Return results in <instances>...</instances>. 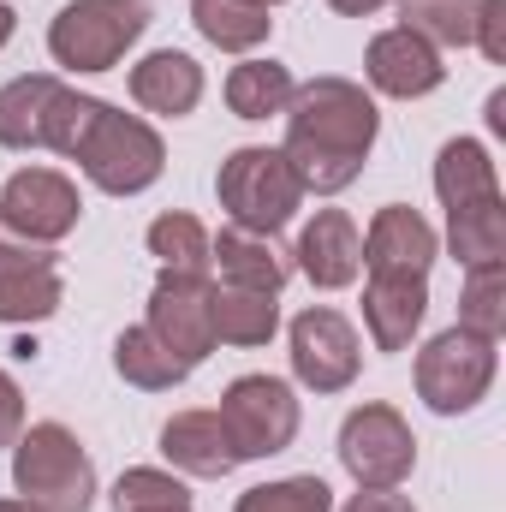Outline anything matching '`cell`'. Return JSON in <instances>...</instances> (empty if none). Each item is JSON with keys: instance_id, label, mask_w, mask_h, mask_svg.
<instances>
[{"instance_id": "1", "label": "cell", "mask_w": 506, "mask_h": 512, "mask_svg": "<svg viewBox=\"0 0 506 512\" xmlns=\"http://www.w3.org/2000/svg\"><path fill=\"white\" fill-rule=\"evenodd\" d=\"M376 137H381V114L364 84H352V78H310L286 102V143H280V155L292 161L304 197L310 191L334 197V191H346L364 173Z\"/></svg>"}, {"instance_id": "2", "label": "cell", "mask_w": 506, "mask_h": 512, "mask_svg": "<svg viewBox=\"0 0 506 512\" xmlns=\"http://www.w3.org/2000/svg\"><path fill=\"white\" fill-rule=\"evenodd\" d=\"M72 161L84 167V179L96 191L137 197V191H149L167 173V143H161V131L149 126V120L120 114L114 102H96V114H90V126L78 137Z\"/></svg>"}, {"instance_id": "3", "label": "cell", "mask_w": 506, "mask_h": 512, "mask_svg": "<svg viewBox=\"0 0 506 512\" xmlns=\"http://www.w3.org/2000/svg\"><path fill=\"white\" fill-rule=\"evenodd\" d=\"M149 24H155L149 0H66L48 24V54L66 72H114Z\"/></svg>"}, {"instance_id": "4", "label": "cell", "mask_w": 506, "mask_h": 512, "mask_svg": "<svg viewBox=\"0 0 506 512\" xmlns=\"http://www.w3.org/2000/svg\"><path fill=\"white\" fill-rule=\"evenodd\" d=\"M12 489L42 512H90L96 465L66 423H30L12 441Z\"/></svg>"}, {"instance_id": "5", "label": "cell", "mask_w": 506, "mask_h": 512, "mask_svg": "<svg viewBox=\"0 0 506 512\" xmlns=\"http://www.w3.org/2000/svg\"><path fill=\"white\" fill-rule=\"evenodd\" d=\"M215 197H221V209H227V221L239 233H268V239L304 209V185H298L292 161L280 149H268V143H245V149H233L221 161Z\"/></svg>"}, {"instance_id": "6", "label": "cell", "mask_w": 506, "mask_h": 512, "mask_svg": "<svg viewBox=\"0 0 506 512\" xmlns=\"http://www.w3.org/2000/svg\"><path fill=\"white\" fill-rule=\"evenodd\" d=\"M501 340H483L471 328H447L435 334L423 352H417V399L435 411V417H459L471 405H483V393L495 387V370H501Z\"/></svg>"}, {"instance_id": "7", "label": "cell", "mask_w": 506, "mask_h": 512, "mask_svg": "<svg viewBox=\"0 0 506 512\" xmlns=\"http://www.w3.org/2000/svg\"><path fill=\"white\" fill-rule=\"evenodd\" d=\"M215 417H221V429H227L239 465H245V459H274V453H286V447L298 441V423H304L298 393H292V382H280V376H239V382L221 393Z\"/></svg>"}, {"instance_id": "8", "label": "cell", "mask_w": 506, "mask_h": 512, "mask_svg": "<svg viewBox=\"0 0 506 512\" xmlns=\"http://www.w3.org/2000/svg\"><path fill=\"white\" fill-rule=\"evenodd\" d=\"M340 465L358 489H399L417 465V435L393 405L370 399L340 423Z\"/></svg>"}, {"instance_id": "9", "label": "cell", "mask_w": 506, "mask_h": 512, "mask_svg": "<svg viewBox=\"0 0 506 512\" xmlns=\"http://www.w3.org/2000/svg\"><path fill=\"white\" fill-rule=\"evenodd\" d=\"M358 364H364V346H358V328L328 310V304H310L292 316V376L310 393H346L358 382Z\"/></svg>"}, {"instance_id": "10", "label": "cell", "mask_w": 506, "mask_h": 512, "mask_svg": "<svg viewBox=\"0 0 506 512\" xmlns=\"http://www.w3.org/2000/svg\"><path fill=\"white\" fill-rule=\"evenodd\" d=\"M209 298H215V280H209V274H173V268H161V280H155V292H149V322H143V328H149L173 358H185L191 370L215 352Z\"/></svg>"}, {"instance_id": "11", "label": "cell", "mask_w": 506, "mask_h": 512, "mask_svg": "<svg viewBox=\"0 0 506 512\" xmlns=\"http://www.w3.org/2000/svg\"><path fill=\"white\" fill-rule=\"evenodd\" d=\"M78 215H84V197L60 167H18L0 185V221L36 245H60L78 227Z\"/></svg>"}, {"instance_id": "12", "label": "cell", "mask_w": 506, "mask_h": 512, "mask_svg": "<svg viewBox=\"0 0 506 512\" xmlns=\"http://www.w3.org/2000/svg\"><path fill=\"white\" fill-rule=\"evenodd\" d=\"M292 268H298L310 286H322V292L352 286L358 268H364V233H358V221H352L346 209H316V215L304 221L298 245H292Z\"/></svg>"}, {"instance_id": "13", "label": "cell", "mask_w": 506, "mask_h": 512, "mask_svg": "<svg viewBox=\"0 0 506 512\" xmlns=\"http://www.w3.org/2000/svg\"><path fill=\"white\" fill-rule=\"evenodd\" d=\"M364 78H370V90L393 96V102H417V96H435L447 84V66H441V54L423 36L393 24L364 48Z\"/></svg>"}, {"instance_id": "14", "label": "cell", "mask_w": 506, "mask_h": 512, "mask_svg": "<svg viewBox=\"0 0 506 512\" xmlns=\"http://www.w3.org/2000/svg\"><path fill=\"white\" fill-rule=\"evenodd\" d=\"M435 256H441V239L417 209H405V203L376 209V221L364 233V268L370 274H429Z\"/></svg>"}, {"instance_id": "15", "label": "cell", "mask_w": 506, "mask_h": 512, "mask_svg": "<svg viewBox=\"0 0 506 512\" xmlns=\"http://www.w3.org/2000/svg\"><path fill=\"white\" fill-rule=\"evenodd\" d=\"M429 316V274H370L364 286V328L376 352H405Z\"/></svg>"}, {"instance_id": "16", "label": "cell", "mask_w": 506, "mask_h": 512, "mask_svg": "<svg viewBox=\"0 0 506 512\" xmlns=\"http://www.w3.org/2000/svg\"><path fill=\"white\" fill-rule=\"evenodd\" d=\"M161 459L173 471H185V477H203V483H221V477L239 471V453H233V441H227V429H221L215 411H179V417H167L161 423Z\"/></svg>"}, {"instance_id": "17", "label": "cell", "mask_w": 506, "mask_h": 512, "mask_svg": "<svg viewBox=\"0 0 506 512\" xmlns=\"http://www.w3.org/2000/svg\"><path fill=\"white\" fill-rule=\"evenodd\" d=\"M131 102L161 120H185L203 102V66L179 48H155L131 66Z\"/></svg>"}, {"instance_id": "18", "label": "cell", "mask_w": 506, "mask_h": 512, "mask_svg": "<svg viewBox=\"0 0 506 512\" xmlns=\"http://www.w3.org/2000/svg\"><path fill=\"white\" fill-rule=\"evenodd\" d=\"M66 84L54 72H24L0 84V149H48Z\"/></svg>"}, {"instance_id": "19", "label": "cell", "mask_w": 506, "mask_h": 512, "mask_svg": "<svg viewBox=\"0 0 506 512\" xmlns=\"http://www.w3.org/2000/svg\"><path fill=\"white\" fill-rule=\"evenodd\" d=\"M209 268H221V286H251L280 298V286L292 280V251H280L268 233L227 227L221 239H209Z\"/></svg>"}, {"instance_id": "20", "label": "cell", "mask_w": 506, "mask_h": 512, "mask_svg": "<svg viewBox=\"0 0 506 512\" xmlns=\"http://www.w3.org/2000/svg\"><path fill=\"white\" fill-rule=\"evenodd\" d=\"M435 197H441L447 215L501 197V173H495V161H489V149H483L477 137L441 143V155H435Z\"/></svg>"}, {"instance_id": "21", "label": "cell", "mask_w": 506, "mask_h": 512, "mask_svg": "<svg viewBox=\"0 0 506 512\" xmlns=\"http://www.w3.org/2000/svg\"><path fill=\"white\" fill-rule=\"evenodd\" d=\"M209 322H215V346H268L280 334V304L274 292H251V286H215L209 298Z\"/></svg>"}, {"instance_id": "22", "label": "cell", "mask_w": 506, "mask_h": 512, "mask_svg": "<svg viewBox=\"0 0 506 512\" xmlns=\"http://www.w3.org/2000/svg\"><path fill=\"white\" fill-rule=\"evenodd\" d=\"M191 24L221 54H251V48L268 42V30H274L268 6H256V0H191Z\"/></svg>"}, {"instance_id": "23", "label": "cell", "mask_w": 506, "mask_h": 512, "mask_svg": "<svg viewBox=\"0 0 506 512\" xmlns=\"http://www.w3.org/2000/svg\"><path fill=\"white\" fill-rule=\"evenodd\" d=\"M447 251L459 256V268L506 262V197L453 209V215H447Z\"/></svg>"}, {"instance_id": "24", "label": "cell", "mask_w": 506, "mask_h": 512, "mask_svg": "<svg viewBox=\"0 0 506 512\" xmlns=\"http://www.w3.org/2000/svg\"><path fill=\"white\" fill-rule=\"evenodd\" d=\"M60 262H30V268H6L0 274V322L6 328H30L48 322L60 310Z\"/></svg>"}, {"instance_id": "25", "label": "cell", "mask_w": 506, "mask_h": 512, "mask_svg": "<svg viewBox=\"0 0 506 512\" xmlns=\"http://www.w3.org/2000/svg\"><path fill=\"white\" fill-rule=\"evenodd\" d=\"M292 90L298 84H292V72L280 60H239L227 72V108L239 120H274V114H286Z\"/></svg>"}, {"instance_id": "26", "label": "cell", "mask_w": 506, "mask_h": 512, "mask_svg": "<svg viewBox=\"0 0 506 512\" xmlns=\"http://www.w3.org/2000/svg\"><path fill=\"white\" fill-rule=\"evenodd\" d=\"M114 370H120V382L143 387V393H167V387H179L191 376V364L173 358L149 328H126V334L114 340Z\"/></svg>"}, {"instance_id": "27", "label": "cell", "mask_w": 506, "mask_h": 512, "mask_svg": "<svg viewBox=\"0 0 506 512\" xmlns=\"http://www.w3.org/2000/svg\"><path fill=\"white\" fill-rule=\"evenodd\" d=\"M393 6H399V30L423 36L441 54V48H471L483 0H393Z\"/></svg>"}, {"instance_id": "28", "label": "cell", "mask_w": 506, "mask_h": 512, "mask_svg": "<svg viewBox=\"0 0 506 512\" xmlns=\"http://www.w3.org/2000/svg\"><path fill=\"white\" fill-rule=\"evenodd\" d=\"M149 256L173 274H209V227L185 209H167L149 221Z\"/></svg>"}, {"instance_id": "29", "label": "cell", "mask_w": 506, "mask_h": 512, "mask_svg": "<svg viewBox=\"0 0 506 512\" xmlns=\"http://www.w3.org/2000/svg\"><path fill=\"white\" fill-rule=\"evenodd\" d=\"M459 328L483 334V340H501L506 328V268H465V292H459Z\"/></svg>"}, {"instance_id": "30", "label": "cell", "mask_w": 506, "mask_h": 512, "mask_svg": "<svg viewBox=\"0 0 506 512\" xmlns=\"http://www.w3.org/2000/svg\"><path fill=\"white\" fill-rule=\"evenodd\" d=\"M233 512H334V489L322 477H280L245 489Z\"/></svg>"}, {"instance_id": "31", "label": "cell", "mask_w": 506, "mask_h": 512, "mask_svg": "<svg viewBox=\"0 0 506 512\" xmlns=\"http://www.w3.org/2000/svg\"><path fill=\"white\" fill-rule=\"evenodd\" d=\"M471 48H483L489 66H506V0H483L477 6V36Z\"/></svg>"}, {"instance_id": "32", "label": "cell", "mask_w": 506, "mask_h": 512, "mask_svg": "<svg viewBox=\"0 0 506 512\" xmlns=\"http://www.w3.org/2000/svg\"><path fill=\"white\" fill-rule=\"evenodd\" d=\"M30 262H60V251H54V245H36V239L12 233V227L0 221V274H6V268H30Z\"/></svg>"}, {"instance_id": "33", "label": "cell", "mask_w": 506, "mask_h": 512, "mask_svg": "<svg viewBox=\"0 0 506 512\" xmlns=\"http://www.w3.org/2000/svg\"><path fill=\"white\" fill-rule=\"evenodd\" d=\"M24 435V393H18V382L0 370V447H12Z\"/></svg>"}, {"instance_id": "34", "label": "cell", "mask_w": 506, "mask_h": 512, "mask_svg": "<svg viewBox=\"0 0 506 512\" xmlns=\"http://www.w3.org/2000/svg\"><path fill=\"white\" fill-rule=\"evenodd\" d=\"M340 512H417V507H411L405 495H393V489H358Z\"/></svg>"}, {"instance_id": "35", "label": "cell", "mask_w": 506, "mask_h": 512, "mask_svg": "<svg viewBox=\"0 0 506 512\" xmlns=\"http://www.w3.org/2000/svg\"><path fill=\"white\" fill-rule=\"evenodd\" d=\"M334 12H346V18H370V12H381V6H393V0H328Z\"/></svg>"}, {"instance_id": "36", "label": "cell", "mask_w": 506, "mask_h": 512, "mask_svg": "<svg viewBox=\"0 0 506 512\" xmlns=\"http://www.w3.org/2000/svg\"><path fill=\"white\" fill-rule=\"evenodd\" d=\"M489 131H495V137L506 131V90H495V96H489Z\"/></svg>"}, {"instance_id": "37", "label": "cell", "mask_w": 506, "mask_h": 512, "mask_svg": "<svg viewBox=\"0 0 506 512\" xmlns=\"http://www.w3.org/2000/svg\"><path fill=\"white\" fill-rule=\"evenodd\" d=\"M12 30H18V12H12V6H6V0H0V48H6V42H12Z\"/></svg>"}, {"instance_id": "38", "label": "cell", "mask_w": 506, "mask_h": 512, "mask_svg": "<svg viewBox=\"0 0 506 512\" xmlns=\"http://www.w3.org/2000/svg\"><path fill=\"white\" fill-rule=\"evenodd\" d=\"M120 512H191V501H149V507H120Z\"/></svg>"}, {"instance_id": "39", "label": "cell", "mask_w": 506, "mask_h": 512, "mask_svg": "<svg viewBox=\"0 0 506 512\" xmlns=\"http://www.w3.org/2000/svg\"><path fill=\"white\" fill-rule=\"evenodd\" d=\"M0 512H42V507H36V501H24V495H6V501H0Z\"/></svg>"}, {"instance_id": "40", "label": "cell", "mask_w": 506, "mask_h": 512, "mask_svg": "<svg viewBox=\"0 0 506 512\" xmlns=\"http://www.w3.org/2000/svg\"><path fill=\"white\" fill-rule=\"evenodd\" d=\"M256 6H280V0H256Z\"/></svg>"}]
</instances>
